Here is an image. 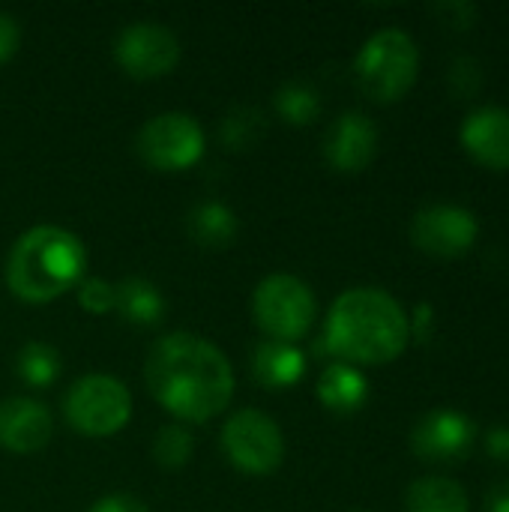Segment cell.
Here are the masks:
<instances>
[{"instance_id":"obj_28","label":"cell","mask_w":509,"mask_h":512,"mask_svg":"<svg viewBox=\"0 0 509 512\" xmlns=\"http://www.w3.org/2000/svg\"><path fill=\"white\" fill-rule=\"evenodd\" d=\"M486 453L498 462H509V426H492L486 432Z\"/></svg>"},{"instance_id":"obj_23","label":"cell","mask_w":509,"mask_h":512,"mask_svg":"<svg viewBox=\"0 0 509 512\" xmlns=\"http://www.w3.org/2000/svg\"><path fill=\"white\" fill-rule=\"evenodd\" d=\"M192 447H195V441H192L189 429L171 423V426H162L156 432V438H153V459H156V465H162L168 471H177V468H183L189 462Z\"/></svg>"},{"instance_id":"obj_15","label":"cell","mask_w":509,"mask_h":512,"mask_svg":"<svg viewBox=\"0 0 509 512\" xmlns=\"http://www.w3.org/2000/svg\"><path fill=\"white\" fill-rule=\"evenodd\" d=\"M306 372V357L291 342L264 339L252 354V375L267 390H285L294 387Z\"/></svg>"},{"instance_id":"obj_26","label":"cell","mask_w":509,"mask_h":512,"mask_svg":"<svg viewBox=\"0 0 509 512\" xmlns=\"http://www.w3.org/2000/svg\"><path fill=\"white\" fill-rule=\"evenodd\" d=\"M87 512H150L147 510V504L141 501V498H135V495H129V492H114V495H105V498H99L93 507Z\"/></svg>"},{"instance_id":"obj_21","label":"cell","mask_w":509,"mask_h":512,"mask_svg":"<svg viewBox=\"0 0 509 512\" xmlns=\"http://www.w3.org/2000/svg\"><path fill=\"white\" fill-rule=\"evenodd\" d=\"M276 111L282 120L294 123V126H306L312 123L318 114H321V99H318V90L309 87L306 81H285L279 90H276Z\"/></svg>"},{"instance_id":"obj_10","label":"cell","mask_w":509,"mask_h":512,"mask_svg":"<svg viewBox=\"0 0 509 512\" xmlns=\"http://www.w3.org/2000/svg\"><path fill=\"white\" fill-rule=\"evenodd\" d=\"M480 225L468 207L429 204L411 222V240L417 249L435 258H459L477 243Z\"/></svg>"},{"instance_id":"obj_29","label":"cell","mask_w":509,"mask_h":512,"mask_svg":"<svg viewBox=\"0 0 509 512\" xmlns=\"http://www.w3.org/2000/svg\"><path fill=\"white\" fill-rule=\"evenodd\" d=\"M408 324H411V336L429 339L432 336V306L429 303H420L414 309V318H408Z\"/></svg>"},{"instance_id":"obj_14","label":"cell","mask_w":509,"mask_h":512,"mask_svg":"<svg viewBox=\"0 0 509 512\" xmlns=\"http://www.w3.org/2000/svg\"><path fill=\"white\" fill-rule=\"evenodd\" d=\"M462 147L486 168L509 171V111L501 105L474 108L459 129Z\"/></svg>"},{"instance_id":"obj_9","label":"cell","mask_w":509,"mask_h":512,"mask_svg":"<svg viewBox=\"0 0 509 512\" xmlns=\"http://www.w3.org/2000/svg\"><path fill=\"white\" fill-rule=\"evenodd\" d=\"M114 60L132 78H162L180 60L177 36L156 21H132L114 39Z\"/></svg>"},{"instance_id":"obj_3","label":"cell","mask_w":509,"mask_h":512,"mask_svg":"<svg viewBox=\"0 0 509 512\" xmlns=\"http://www.w3.org/2000/svg\"><path fill=\"white\" fill-rule=\"evenodd\" d=\"M87 267L84 243L60 225L24 231L6 261V285L24 303H48L81 285Z\"/></svg>"},{"instance_id":"obj_8","label":"cell","mask_w":509,"mask_h":512,"mask_svg":"<svg viewBox=\"0 0 509 512\" xmlns=\"http://www.w3.org/2000/svg\"><path fill=\"white\" fill-rule=\"evenodd\" d=\"M138 156L156 171H183L204 156V129L183 111H165L138 132Z\"/></svg>"},{"instance_id":"obj_17","label":"cell","mask_w":509,"mask_h":512,"mask_svg":"<svg viewBox=\"0 0 509 512\" xmlns=\"http://www.w3.org/2000/svg\"><path fill=\"white\" fill-rule=\"evenodd\" d=\"M366 396H369L366 375L351 363L342 360L330 363L318 378V399L324 402V408L336 414H354L357 408H363Z\"/></svg>"},{"instance_id":"obj_1","label":"cell","mask_w":509,"mask_h":512,"mask_svg":"<svg viewBox=\"0 0 509 512\" xmlns=\"http://www.w3.org/2000/svg\"><path fill=\"white\" fill-rule=\"evenodd\" d=\"M150 396L183 423H207L222 414L234 396V369L207 339L171 333L153 342L144 360Z\"/></svg>"},{"instance_id":"obj_24","label":"cell","mask_w":509,"mask_h":512,"mask_svg":"<svg viewBox=\"0 0 509 512\" xmlns=\"http://www.w3.org/2000/svg\"><path fill=\"white\" fill-rule=\"evenodd\" d=\"M78 303L90 315H105L114 309V285L105 279H87L78 285Z\"/></svg>"},{"instance_id":"obj_4","label":"cell","mask_w":509,"mask_h":512,"mask_svg":"<svg viewBox=\"0 0 509 512\" xmlns=\"http://www.w3.org/2000/svg\"><path fill=\"white\" fill-rule=\"evenodd\" d=\"M417 69H420L417 42L411 39V33L399 27H384L372 33L354 60L357 81L363 93L372 96L375 102L402 99L417 81Z\"/></svg>"},{"instance_id":"obj_7","label":"cell","mask_w":509,"mask_h":512,"mask_svg":"<svg viewBox=\"0 0 509 512\" xmlns=\"http://www.w3.org/2000/svg\"><path fill=\"white\" fill-rule=\"evenodd\" d=\"M222 453L237 471L249 477H267L285 459V438L276 420L255 408H243L222 426Z\"/></svg>"},{"instance_id":"obj_22","label":"cell","mask_w":509,"mask_h":512,"mask_svg":"<svg viewBox=\"0 0 509 512\" xmlns=\"http://www.w3.org/2000/svg\"><path fill=\"white\" fill-rule=\"evenodd\" d=\"M267 120L258 108L252 105H237L234 111H228L219 123V138L228 150H243L258 144V138L264 135Z\"/></svg>"},{"instance_id":"obj_25","label":"cell","mask_w":509,"mask_h":512,"mask_svg":"<svg viewBox=\"0 0 509 512\" xmlns=\"http://www.w3.org/2000/svg\"><path fill=\"white\" fill-rule=\"evenodd\" d=\"M450 84H453V90L462 93V96L474 93V90L480 87V66H477L474 60H468V57L456 60V66H453V72H450Z\"/></svg>"},{"instance_id":"obj_2","label":"cell","mask_w":509,"mask_h":512,"mask_svg":"<svg viewBox=\"0 0 509 512\" xmlns=\"http://www.w3.org/2000/svg\"><path fill=\"white\" fill-rule=\"evenodd\" d=\"M324 339L342 363L381 366L408 348L411 324L393 294L381 288H351L336 297L327 315Z\"/></svg>"},{"instance_id":"obj_16","label":"cell","mask_w":509,"mask_h":512,"mask_svg":"<svg viewBox=\"0 0 509 512\" xmlns=\"http://www.w3.org/2000/svg\"><path fill=\"white\" fill-rule=\"evenodd\" d=\"M114 309L135 327H156L165 318V297L150 279L126 276L114 285Z\"/></svg>"},{"instance_id":"obj_11","label":"cell","mask_w":509,"mask_h":512,"mask_svg":"<svg viewBox=\"0 0 509 512\" xmlns=\"http://www.w3.org/2000/svg\"><path fill=\"white\" fill-rule=\"evenodd\" d=\"M474 423L450 408H435L423 414L411 432V450L423 462H456L474 444Z\"/></svg>"},{"instance_id":"obj_6","label":"cell","mask_w":509,"mask_h":512,"mask_svg":"<svg viewBox=\"0 0 509 512\" xmlns=\"http://www.w3.org/2000/svg\"><path fill=\"white\" fill-rule=\"evenodd\" d=\"M63 414L69 426L87 438H111L132 417V396L114 375H84L78 378L66 399Z\"/></svg>"},{"instance_id":"obj_13","label":"cell","mask_w":509,"mask_h":512,"mask_svg":"<svg viewBox=\"0 0 509 512\" xmlns=\"http://www.w3.org/2000/svg\"><path fill=\"white\" fill-rule=\"evenodd\" d=\"M54 435L51 411L27 396H12L0 402V447L15 456L39 453Z\"/></svg>"},{"instance_id":"obj_30","label":"cell","mask_w":509,"mask_h":512,"mask_svg":"<svg viewBox=\"0 0 509 512\" xmlns=\"http://www.w3.org/2000/svg\"><path fill=\"white\" fill-rule=\"evenodd\" d=\"M486 512H509V483L495 486L486 495Z\"/></svg>"},{"instance_id":"obj_19","label":"cell","mask_w":509,"mask_h":512,"mask_svg":"<svg viewBox=\"0 0 509 512\" xmlns=\"http://www.w3.org/2000/svg\"><path fill=\"white\" fill-rule=\"evenodd\" d=\"M468 495L456 480L423 477L414 480L405 492V512H468Z\"/></svg>"},{"instance_id":"obj_5","label":"cell","mask_w":509,"mask_h":512,"mask_svg":"<svg viewBox=\"0 0 509 512\" xmlns=\"http://www.w3.org/2000/svg\"><path fill=\"white\" fill-rule=\"evenodd\" d=\"M252 312L258 327L276 339V342H297L303 339L315 324V294L312 288L291 276V273H273L258 282L252 297Z\"/></svg>"},{"instance_id":"obj_18","label":"cell","mask_w":509,"mask_h":512,"mask_svg":"<svg viewBox=\"0 0 509 512\" xmlns=\"http://www.w3.org/2000/svg\"><path fill=\"white\" fill-rule=\"evenodd\" d=\"M186 228H189V237L198 246L225 249V246L234 243V237L240 231V222H237V213L228 204H222V201H201V204H195L189 210Z\"/></svg>"},{"instance_id":"obj_27","label":"cell","mask_w":509,"mask_h":512,"mask_svg":"<svg viewBox=\"0 0 509 512\" xmlns=\"http://www.w3.org/2000/svg\"><path fill=\"white\" fill-rule=\"evenodd\" d=\"M21 42V27L9 12H0V63H6Z\"/></svg>"},{"instance_id":"obj_20","label":"cell","mask_w":509,"mask_h":512,"mask_svg":"<svg viewBox=\"0 0 509 512\" xmlns=\"http://www.w3.org/2000/svg\"><path fill=\"white\" fill-rule=\"evenodd\" d=\"M60 369H63V363H60L57 348H51V345H45V342H27V345L18 351V357H15V372H18V378H21L27 387H36V390L51 387V384L60 378Z\"/></svg>"},{"instance_id":"obj_12","label":"cell","mask_w":509,"mask_h":512,"mask_svg":"<svg viewBox=\"0 0 509 512\" xmlns=\"http://www.w3.org/2000/svg\"><path fill=\"white\" fill-rule=\"evenodd\" d=\"M378 153V126L363 111L339 114L324 135V156L336 171L357 174Z\"/></svg>"}]
</instances>
